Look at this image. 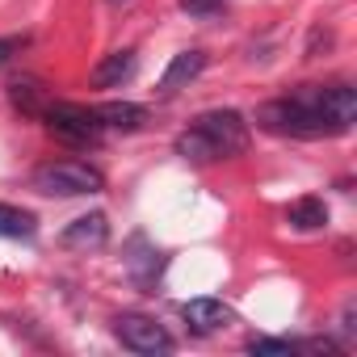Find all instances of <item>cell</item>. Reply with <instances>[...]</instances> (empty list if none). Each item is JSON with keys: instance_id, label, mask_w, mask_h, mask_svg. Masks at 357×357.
Returning <instances> with one entry per match:
<instances>
[{"instance_id": "6da1fadb", "label": "cell", "mask_w": 357, "mask_h": 357, "mask_svg": "<svg viewBox=\"0 0 357 357\" xmlns=\"http://www.w3.org/2000/svg\"><path fill=\"white\" fill-rule=\"evenodd\" d=\"M257 122L273 135H294V139H328L340 135L332 126V118L324 114V84H303L290 97L265 101L257 109Z\"/></svg>"}, {"instance_id": "7a4b0ae2", "label": "cell", "mask_w": 357, "mask_h": 357, "mask_svg": "<svg viewBox=\"0 0 357 357\" xmlns=\"http://www.w3.org/2000/svg\"><path fill=\"white\" fill-rule=\"evenodd\" d=\"M244 147H248V122L236 109H211V114L194 118L190 130L176 135V155H185L194 164L227 160V155H236Z\"/></svg>"}, {"instance_id": "3957f363", "label": "cell", "mask_w": 357, "mask_h": 357, "mask_svg": "<svg viewBox=\"0 0 357 357\" xmlns=\"http://www.w3.org/2000/svg\"><path fill=\"white\" fill-rule=\"evenodd\" d=\"M105 176L84 160H51L34 172V190L51 198H80V194H97Z\"/></svg>"}, {"instance_id": "277c9868", "label": "cell", "mask_w": 357, "mask_h": 357, "mask_svg": "<svg viewBox=\"0 0 357 357\" xmlns=\"http://www.w3.org/2000/svg\"><path fill=\"white\" fill-rule=\"evenodd\" d=\"M43 118H47V130L55 135V139H63V143H97L101 139V122H97V114L93 109H84V105H72V101H59V105H47L43 109Z\"/></svg>"}, {"instance_id": "5b68a950", "label": "cell", "mask_w": 357, "mask_h": 357, "mask_svg": "<svg viewBox=\"0 0 357 357\" xmlns=\"http://www.w3.org/2000/svg\"><path fill=\"white\" fill-rule=\"evenodd\" d=\"M114 336H118L130 353H147V357L172 349V336L164 332V324H155L151 315H135V311H126V315L114 319Z\"/></svg>"}, {"instance_id": "8992f818", "label": "cell", "mask_w": 357, "mask_h": 357, "mask_svg": "<svg viewBox=\"0 0 357 357\" xmlns=\"http://www.w3.org/2000/svg\"><path fill=\"white\" fill-rule=\"evenodd\" d=\"M105 240H109V219H105L101 211L72 219V223L63 227V236H59V244H63V248H76V252H93V248H105Z\"/></svg>"}, {"instance_id": "52a82bcc", "label": "cell", "mask_w": 357, "mask_h": 357, "mask_svg": "<svg viewBox=\"0 0 357 357\" xmlns=\"http://www.w3.org/2000/svg\"><path fill=\"white\" fill-rule=\"evenodd\" d=\"M181 315H185V324H190L194 332H219L223 324L236 319V311H231L223 298H190V303L181 307Z\"/></svg>"}, {"instance_id": "ba28073f", "label": "cell", "mask_w": 357, "mask_h": 357, "mask_svg": "<svg viewBox=\"0 0 357 357\" xmlns=\"http://www.w3.org/2000/svg\"><path fill=\"white\" fill-rule=\"evenodd\" d=\"M130 76H135V51L122 47V51H109V55L89 72V84H93V89H118V84L130 80Z\"/></svg>"}, {"instance_id": "9c48e42d", "label": "cell", "mask_w": 357, "mask_h": 357, "mask_svg": "<svg viewBox=\"0 0 357 357\" xmlns=\"http://www.w3.org/2000/svg\"><path fill=\"white\" fill-rule=\"evenodd\" d=\"M202 68H206V55H202V51H181V55H172V63H168L164 76H160V93H176L181 84L198 80Z\"/></svg>"}, {"instance_id": "30bf717a", "label": "cell", "mask_w": 357, "mask_h": 357, "mask_svg": "<svg viewBox=\"0 0 357 357\" xmlns=\"http://www.w3.org/2000/svg\"><path fill=\"white\" fill-rule=\"evenodd\" d=\"M93 114H97V122H101L105 130H139V126L147 122V109L135 105V101H105V105H97Z\"/></svg>"}, {"instance_id": "8fae6325", "label": "cell", "mask_w": 357, "mask_h": 357, "mask_svg": "<svg viewBox=\"0 0 357 357\" xmlns=\"http://www.w3.org/2000/svg\"><path fill=\"white\" fill-rule=\"evenodd\" d=\"M286 223L290 227H298V231H319L324 223H328V206H324V198H298V202H290V211H286Z\"/></svg>"}, {"instance_id": "7c38bea8", "label": "cell", "mask_w": 357, "mask_h": 357, "mask_svg": "<svg viewBox=\"0 0 357 357\" xmlns=\"http://www.w3.org/2000/svg\"><path fill=\"white\" fill-rule=\"evenodd\" d=\"M34 231H38V219L30 211L0 202V236L5 240H34Z\"/></svg>"}, {"instance_id": "4fadbf2b", "label": "cell", "mask_w": 357, "mask_h": 357, "mask_svg": "<svg viewBox=\"0 0 357 357\" xmlns=\"http://www.w3.org/2000/svg\"><path fill=\"white\" fill-rule=\"evenodd\" d=\"M9 97H13V105L26 109V114H43V109H47V105H43V89H38L34 80H17V84H9Z\"/></svg>"}, {"instance_id": "5bb4252c", "label": "cell", "mask_w": 357, "mask_h": 357, "mask_svg": "<svg viewBox=\"0 0 357 357\" xmlns=\"http://www.w3.org/2000/svg\"><path fill=\"white\" fill-rule=\"evenodd\" d=\"M248 353H257V357H290V353H298V344L294 340H278V336H252Z\"/></svg>"}, {"instance_id": "9a60e30c", "label": "cell", "mask_w": 357, "mask_h": 357, "mask_svg": "<svg viewBox=\"0 0 357 357\" xmlns=\"http://www.w3.org/2000/svg\"><path fill=\"white\" fill-rule=\"evenodd\" d=\"M181 9L190 17H219L223 13V0H181Z\"/></svg>"}, {"instance_id": "2e32d148", "label": "cell", "mask_w": 357, "mask_h": 357, "mask_svg": "<svg viewBox=\"0 0 357 357\" xmlns=\"http://www.w3.org/2000/svg\"><path fill=\"white\" fill-rule=\"evenodd\" d=\"M26 43H30L26 34H9V38H0V68H5V63L13 59V51H22Z\"/></svg>"}, {"instance_id": "e0dca14e", "label": "cell", "mask_w": 357, "mask_h": 357, "mask_svg": "<svg viewBox=\"0 0 357 357\" xmlns=\"http://www.w3.org/2000/svg\"><path fill=\"white\" fill-rule=\"evenodd\" d=\"M109 5H126V0H109Z\"/></svg>"}]
</instances>
